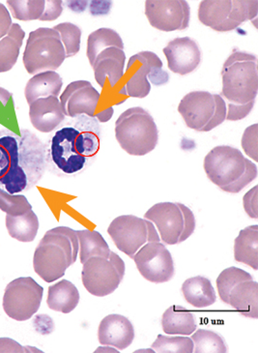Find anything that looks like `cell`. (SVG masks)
Listing matches in <instances>:
<instances>
[{
    "instance_id": "obj_18",
    "label": "cell",
    "mask_w": 258,
    "mask_h": 353,
    "mask_svg": "<svg viewBox=\"0 0 258 353\" xmlns=\"http://www.w3.org/2000/svg\"><path fill=\"white\" fill-rule=\"evenodd\" d=\"M135 339V328L126 316L111 314L102 319L98 328V340L103 345L119 350L130 347Z\"/></svg>"
},
{
    "instance_id": "obj_48",
    "label": "cell",
    "mask_w": 258,
    "mask_h": 353,
    "mask_svg": "<svg viewBox=\"0 0 258 353\" xmlns=\"http://www.w3.org/2000/svg\"><path fill=\"white\" fill-rule=\"evenodd\" d=\"M114 112V108L109 107L105 110L104 112H101L100 114L95 115V117H96L98 121L101 122V123H105V122H107L109 120L111 119Z\"/></svg>"
},
{
    "instance_id": "obj_43",
    "label": "cell",
    "mask_w": 258,
    "mask_h": 353,
    "mask_svg": "<svg viewBox=\"0 0 258 353\" xmlns=\"http://www.w3.org/2000/svg\"><path fill=\"white\" fill-rule=\"evenodd\" d=\"M63 11V7H62V1L56 0V1H52V0H47L46 1V8H45L44 15L40 19L42 21H56L58 19Z\"/></svg>"
},
{
    "instance_id": "obj_15",
    "label": "cell",
    "mask_w": 258,
    "mask_h": 353,
    "mask_svg": "<svg viewBox=\"0 0 258 353\" xmlns=\"http://www.w3.org/2000/svg\"><path fill=\"white\" fill-rule=\"evenodd\" d=\"M186 205L178 203H160L145 213L144 219L156 225L161 240L166 245L178 244L184 230Z\"/></svg>"
},
{
    "instance_id": "obj_12",
    "label": "cell",
    "mask_w": 258,
    "mask_h": 353,
    "mask_svg": "<svg viewBox=\"0 0 258 353\" xmlns=\"http://www.w3.org/2000/svg\"><path fill=\"white\" fill-rule=\"evenodd\" d=\"M133 259L140 275L149 282L162 284L174 277L173 259L161 242H148L143 245Z\"/></svg>"
},
{
    "instance_id": "obj_3",
    "label": "cell",
    "mask_w": 258,
    "mask_h": 353,
    "mask_svg": "<svg viewBox=\"0 0 258 353\" xmlns=\"http://www.w3.org/2000/svg\"><path fill=\"white\" fill-rule=\"evenodd\" d=\"M78 250L76 230L67 227L50 230L34 252L33 268L36 274L47 283L58 280L76 263Z\"/></svg>"
},
{
    "instance_id": "obj_38",
    "label": "cell",
    "mask_w": 258,
    "mask_h": 353,
    "mask_svg": "<svg viewBox=\"0 0 258 353\" xmlns=\"http://www.w3.org/2000/svg\"><path fill=\"white\" fill-rule=\"evenodd\" d=\"M0 210L9 216H21L32 210V205L23 194H11L0 188Z\"/></svg>"
},
{
    "instance_id": "obj_27",
    "label": "cell",
    "mask_w": 258,
    "mask_h": 353,
    "mask_svg": "<svg viewBox=\"0 0 258 353\" xmlns=\"http://www.w3.org/2000/svg\"><path fill=\"white\" fill-rule=\"evenodd\" d=\"M25 32L19 23H12L8 34L0 40V73L10 71L18 61Z\"/></svg>"
},
{
    "instance_id": "obj_39",
    "label": "cell",
    "mask_w": 258,
    "mask_h": 353,
    "mask_svg": "<svg viewBox=\"0 0 258 353\" xmlns=\"http://www.w3.org/2000/svg\"><path fill=\"white\" fill-rule=\"evenodd\" d=\"M15 119L13 94L6 88H0V124L9 125Z\"/></svg>"
},
{
    "instance_id": "obj_47",
    "label": "cell",
    "mask_w": 258,
    "mask_h": 353,
    "mask_svg": "<svg viewBox=\"0 0 258 353\" xmlns=\"http://www.w3.org/2000/svg\"><path fill=\"white\" fill-rule=\"evenodd\" d=\"M12 18L8 9L3 4L0 3V40L8 34L12 26Z\"/></svg>"
},
{
    "instance_id": "obj_19",
    "label": "cell",
    "mask_w": 258,
    "mask_h": 353,
    "mask_svg": "<svg viewBox=\"0 0 258 353\" xmlns=\"http://www.w3.org/2000/svg\"><path fill=\"white\" fill-rule=\"evenodd\" d=\"M30 119L41 133H51L65 119L61 101L54 96L34 101L30 105Z\"/></svg>"
},
{
    "instance_id": "obj_21",
    "label": "cell",
    "mask_w": 258,
    "mask_h": 353,
    "mask_svg": "<svg viewBox=\"0 0 258 353\" xmlns=\"http://www.w3.org/2000/svg\"><path fill=\"white\" fill-rule=\"evenodd\" d=\"M228 304L245 318L258 319V283L245 281L236 285L229 294Z\"/></svg>"
},
{
    "instance_id": "obj_35",
    "label": "cell",
    "mask_w": 258,
    "mask_h": 353,
    "mask_svg": "<svg viewBox=\"0 0 258 353\" xmlns=\"http://www.w3.org/2000/svg\"><path fill=\"white\" fill-rule=\"evenodd\" d=\"M250 280H252V276L250 273L246 272L243 269L234 268V266L224 269L223 272L219 274L216 281L222 301L228 304L229 294H230L231 290L236 285Z\"/></svg>"
},
{
    "instance_id": "obj_25",
    "label": "cell",
    "mask_w": 258,
    "mask_h": 353,
    "mask_svg": "<svg viewBox=\"0 0 258 353\" xmlns=\"http://www.w3.org/2000/svg\"><path fill=\"white\" fill-rule=\"evenodd\" d=\"M80 292L73 283L62 280L56 285H50L47 304L52 311L69 314L78 307Z\"/></svg>"
},
{
    "instance_id": "obj_46",
    "label": "cell",
    "mask_w": 258,
    "mask_h": 353,
    "mask_svg": "<svg viewBox=\"0 0 258 353\" xmlns=\"http://www.w3.org/2000/svg\"><path fill=\"white\" fill-rule=\"evenodd\" d=\"M52 319L50 318L47 314H39L36 316L34 319V326L36 331L38 333L46 335V334H51L54 328V324H47V323H52Z\"/></svg>"
},
{
    "instance_id": "obj_16",
    "label": "cell",
    "mask_w": 258,
    "mask_h": 353,
    "mask_svg": "<svg viewBox=\"0 0 258 353\" xmlns=\"http://www.w3.org/2000/svg\"><path fill=\"white\" fill-rule=\"evenodd\" d=\"M100 99L101 94L89 81H76L67 86L59 101L65 117L76 119L83 114L95 117Z\"/></svg>"
},
{
    "instance_id": "obj_34",
    "label": "cell",
    "mask_w": 258,
    "mask_h": 353,
    "mask_svg": "<svg viewBox=\"0 0 258 353\" xmlns=\"http://www.w3.org/2000/svg\"><path fill=\"white\" fill-rule=\"evenodd\" d=\"M7 4L12 16L23 21L40 20L46 8L45 0H9Z\"/></svg>"
},
{
    "instance_id": "obj_17",
    "label": "cell",
    "mask_w": 258,
    "mask_h": 353,
    "mask_svg": "<svg viewBox=\"0 0 258 353\" xmlns=\"http://www.w3.org/2000/svg\"><path fill=\"white\" fill-rule=\"evenodd\" d=\"M167 66L173 73L187 75L202 63V52L200 46L190 37L175 38L164 49Z\"/></svg>"
},
{
    "instance_id": "obj_13",
    "label": "cell",
    "mask_w": 258,
    "mask_h": 353,
    "mask_svg": "<svg viewBox=\"0 0 258 353\" xmlns=\"http://www.w3.org/2000/svg\"><path fill=\"white\" fill-rule=\"evenodd\" d=\"M145 15L150 25L164 32L187 30L191 9L186 0H147Z\"/></svg>"
},
{
    "instance_id": "obj_20",
    "label": "cell",
    "mask_w": 258,
    "mask_h": 353,
    "mask_svg": "<svg viewBox=\"0 0 258 353\" xmlns=\"http://www.w3.org/2000/svg\"><path fill=\"white\" fill-rule=\"evenodd\" d=\"M125 61V52L118 48H109L100 52L92 65L98 85L104 88L107 79L111 88H116L123 78Z\"/></svg>"
},
{
    "instance_id": "obj_30",
    "label": "cell",
    "mask_w": 258,
    "mask_h": 353,
    "mask_svg": "<svg viewBox=\"0 0 258 353\" xmlns=\"http://www.w3.org/2000/svg\"><path fill=\"white\" fill-rule=\"evenodd\" d=\"M78 245H80V263H85L87 259L93 256L109 258L111 249L103 235L96 230H78Z\"/></svg>"
},
{
    "instance_id": "obj_10",
    "label": "cell",
    "mask_w": 258,
    "mask_h": 353,
    "mask_svg": "<svg viewBox=\"0 0 258 353\" xmlns=\"http://www.w3.org/2000/svg\"><path fill=\"white\" fill-rule=\"evenodd\" d=\"M117 248L133 259L136 253L148 242H161V237L151 221L137 216L122 215L112 221L107 229Z\"/></svg>"
},
{
    "instance_id": "obj_24",
    "label": "cell",
    "mask_w": 258,
    "mask_h": 353,
    "mask_svg": "<svg viewBox=\"0 0 258 353\" xmlns=\"http://www.w3.org/2000/svg\"><path fill=\"white\" fill-rule=\"evenodd\" d=\"M184 299L195 308H207L217 300L216 292L209 279L197 276L188 279L182 285Z\"/></svg>"
},
{
    "instance_id": "obj_45",
    "label": "cell",
    "mask_w": 258,
    "mask_h": 353,
    "mask_svg": "<svg viewBox=\"0 0 258 353\" xmlns=\"http://www.w3.org/2000/svg\"><path fill=\"white\" fill-rule=\"evenodd\" d=\"M23 347L10 338H0V352H28L32 348Z\"/></svg>"
},
{
    "instance_id": "obj_26",
    "label": "cell",
    "mask_w": 258,
    "mask_h": 353,
    "mask_svg": "<svg viewBox=\"0 0 258 353\" xmlns=\"http://www.w3.org/2000/svg\"><path fill=\"white\" fill-rule=\"evenodd\" d=\"M234 259L238 263L258 269V225H250L239 232L234 241Z\"/></svg>"
},
{
    "instance_id": "obj_36",
    "label": "cell",
    "mask_w": 258,
    "mask_h": 353,
    "mask_svg": "<svg viewBox=\"0 0 258 353\" xmlns=\"http://www.w3.org/2000/svg\"><path fill=\"white\" fill-rule=\"evenodd\" d=\"M151 347L154 352L160 353H192L195 345L189 337L158 335Z\"/></svg>"
},
{
    "instance_id": "obj_41",
    "label": "cell",
    "mask_w": 258,
    "mask_h": 353,
    "mask_svg": "<svg viewBox=\"0 0 258 353\" xmlns=\"http://www.w3.org/2000/svg\"><path fill=\"white\" fill-rule=\"evenodd\" d=\"M255 102L248 103L246 105H233L228 104V112H226V120L230 121H237L247 117L250 112H252Z\"/></svg>"
},
{
    "instance_id": "obj_2",
    "label": "cell",
    "mask_w": 258,
    "mask_h": 353,
    "mask_svg": "<svg viewBox=\"0 0 258 353\" xmlns=\"http://www.w3.org/2000/svg\"><path fill=\"white\" fill-rule=\"evenodd\" d=\"M101 143V127L95 117L80 115L52 134L47 145V167L57 174H80L92 164Z\"/></svg>"
},
{
    "instance_id": "obj_14",
    "label": "cell",
    "mask_w": 258,
    "mask_h": 353,
    "mask_svg": "<svg viewBox=\"0 0 258 353\" xmlns=\"http://www.w3.org/2000/svg\"><path fill=\"white\" fill-rule=\"evenodd\" d=\"M132 59L142 63V67H140L127 81V95L142 99L149 95L151 83L161 86L166 85L169 81V73L162 70V60L154 52H140L133 55Z\"/></svg>"
},
{
    "instance_id": "obj_8",
    "label": "cell",
    "mask_w": 258,
    "mask_h": 353,
    "mask_svg": "<svg viewBox=\"0 0 258 353\" xmlns=\"http://www.w3.org/2000/svg\"><path fill=\"white\" fill-rule=\"evenodd\" d=\"M178 112L190 129L210 132L226 119V103L219 94L208 91H193L184 96Z\"/></svg>"
},
{
    "instance_id": "obj_42",
    "label": "cell",
    "mask_w": 258,
    "mask_h": 353,
    "mask_svg": "<svg viewBox=\"0 0 258 353\" xmlns=\"http://www.w3.org/2000/svg\"><path fill=\"white\" fill-rule=\"evenodd\" d=\"M257 194L258 187H253L250 191L244 196L243 203L244 208H245L246 213L252 219L257 220L258 218L257 213Z\"/></svg>"
},
{
    "instance_id": "obj_31",
    "label": "cell",
    "mask_w": 258,
    "mask_h": 353,
    "mask_svg": "<svg viewBox=\"0 0 258 353\" xmlns=\"http://www.w3.org/2000/svg\"><path fill=\"white\" fill-rule=\"evenodd\" d=\"M111 47L124 50L123 41L116 30H111V28H100L88 36L86 55H87L90 65L92 66L95 59L100 52Z\"/></svg>"
},
{
    "instance_id": "obj_1",
    "label": "cell",
    "mask_w": 258,
    "mask_h": 353,
    "mask_svg": "<svg viewBox=\"0 0 258 353\" xmlns=\"http://www.w3.org/2000/svg\"><path fill=\"white\" fill-rule=\"evenodd\" d=\"M47 167V145L34 133L0 130V188L11 194L28 191Z\"/></svg>"
},
{
    "instance_id": "obj_7",
    "label": "cell",
    "mask_w": 258,
    "mask_h": 353,
    "mask_svg": "<svg viewBox=\"0 0 258 353\" xmlns=\"http://www.w3.org/2000/svg\"><path fill=\"white\" fill-rule=\"evenodd\" d=\"M65 59L61 35L54 28H40L30 33L23 62L30 75L56 71Z\"/></svg>"
},
{
    "instance_id": "obj_32",
    "label": "cell",
    "mask_w": 258,
    "mask_h": 353,
    "mask_svg": "<svg viewBox=\"0 0 258 353\" xmlns=\"http://www.w3.org/2000/svg\"><path fill=\"white\" fill-rule=\"evenodd\" d=\"M258 1L257 0H233V9L228 21L219 32H228L236 30L247 21L257 18Z\"/></svg>"
},
{
    "instance_id": "obj_23",
    "label": "cell",
    "mask_w": 258,
    "mask_h": 353,
    "mask_svg": "<svg viewBox=\"0 0 258 353\" xmlns=\"http://www.w3.org/2000/svg\"><path fill=\"white\" fill-rule=\"evenodd\" d=\"M162 327L169 335H192L197 330V319L193 312L179 305H172L162 314Z\"/></svg>"
},
{
    "instance_id": "obj_28",
    "label": "cell",
    "mask_w": 258,
    "mask_h": 353,
    "mask_svg": "<svg viewBox=\"0 0 258 353\" xmlns=\"http://www.w3.org/2000/svg\"><path fill=\"white\" fill-rule=\"evenodd\" d=\"M233 9V0H204L198 8V19L202 25L221 31Z\"/></svg>"
},
{
    "instance_id": "obj_33",
    "label": "cell",
    "mask_w": 258,
    "mask_h": 353,
    "mask_svg": "<svg viewBox=\"0 0 258 353\" xmlns=\"http://www.w3.org/2000/svg\"><path fill=\"white\" fill-rule=\"evenodd\" d=\"M193 352L195 353H224L228 352L226 341L218 333L207 329H200L193 333Z\"/></svg>"
},
{
    "instance_id": "obj_40",
    "label": "cell",
    "mask_w": 258,
    "mask_h": 353,
    "mask_svg": "<svg viewBox=\"0 0 258 353\" xmlns=\"http://www.w3.org/2000/svg\"><path fill=\"white\" fill-rule=\"evenodd\" d=\"M257 133L258 125L253 124L248 127L244 132L242 138V148L244 151L255 162L258 161L257 152Z\"/></svg>"
},
{
    "instance_id": "obj_6",
    "label": "cell",
    "mask_w": 258,
    "mask_h": 353,
    "mask_svg": "<svg viewBox=\"0 0 258 353\" xmlns=\"http://www.w3.org/2000/svg\"><path fill=\"white\" fill-rule=\"evenodd\" d=\"M116 138L128 154L144 156L156 148L159 131L152 115L143 108L135 107L116 120Z\"/></svg>"
},
{
    "instance_id": "obj_9",
    "label": "cell",
    "mask_w": 258,
    "mask_h": 353,
    "mask_svg": "<svg viewBox=\"0 0 258 353\" xmlns=\"http://www.w3.org/2000/svg\"><path fill=\"white\" fill-rule=\"evenodd\" d=\"M83 265V284L94 296L104 297L114 294L125 275V263L114 252H111L109 259L93 256Z\"/></svg>"
},
{
    "instance_id": "obj_44",
    "label": "cell",
    "mask_w": 258,
    "mask_h": 353,
    "mask_svg": "<svg viewBox=\"0 0 258 353\" xmlns=\"http://www.w3.org/2000/svg\"><path fill=\"white\" fill-rule=\"evenodd\" d=\"M195 230V218L193 211L188 206L185 208V222H184V230L179 239L178 244L186 241L193 234Z\"/></svg>"
},
{
    "instance_id": "obj_4",
    "label": "cell",
    "mask_w": 258,
    "mask_h": 353,
    "mask_svg": "<svg viewBox=\"0 0 258 353\" xmlns=\"http://www.w3.org/2000/svg\"><path fill=\"white\" fill-rule=\"evenodd\" d=\"M208 179L226 193L237 194L257 179V165L233 146L213 148L204 159Z\"/></svg>"
},
{
    "instance_id": "obj_5",
    "label": "cell",
    "mask_w": 258,
    "mask_h": 353,
    "mask_svg": "<svg viewBox=\"0 0 258 353\" xmlns=\"http://www.w3.org/2000/svg\"><path fill=\"white\" fill-rule=\"evenodd\" d=\"M222 95L229 104L246 105L255 102L258 92L257 57L234 50L222 70Z\"/></svg>"
},
{
    "instance_id": "obj_37",
    "label": "cell",
    "mask_w": 258,
    "mask_h": 353,
    "mask_svg": "<svg viewBox=\"0 0 258 353\" xmlns=\"http://www.w3.org/2000/svg\"><path fill=\"white\" fill-rule=\"evenodd\" d=\"M54 30L61 35V39L65 49L66 59L75 57L80 52L81 30L78 26L72 23H62L54 26Z\"/></svg>"
},
{
    "instance_id": "obj_11",
    "label": "cell",
    "mask_w": 258,
    "mask_h": 353,
    "mask_svg": "<svg viewBox=\"0 0 258 353\" xmlns=\"http://www.w3.org/2000/svg\"><path fill=\"white\" fill-rule=\"evenodd\" d=\"M44 289L34 279L21 277L7 285L3 296L4 312L9 318L17 321H25L32 318L42 303Z\"/></svg>"
},
{
    "instance_id": "obj_22",
    "label": "cell",
    "mask_w": 258,
    "mask_h": 353,
    "mask_svg": "<svg viewBox=\"0 0 258 353\" xmlns=\"http://www.w3.org/2000/svg\"><path fill=\"white\" fill-rule=\"evenodd\" d=\"M63 80L56 71L43 72L36 74L26 83L25 95L28 104L41 98L49 96L58 97L61 92Z\"/></svg>"
},
{
    "instance_id": "obj_29",
    "label": "cell",
    "mask_w": 258,
    "mask_h": 353,
    "mask_svg": "<svg viewBox=\"0 0 258 353\" xmlns=\"http://www.w3.org/2000/svg\"><path fill=\"white\" fill-rule=\"evenodd\" d=\"M39 219L32 210L21 216L6 215V229L12 239L32 242L39 230Z\"/></svg>"
}]
</instances>
